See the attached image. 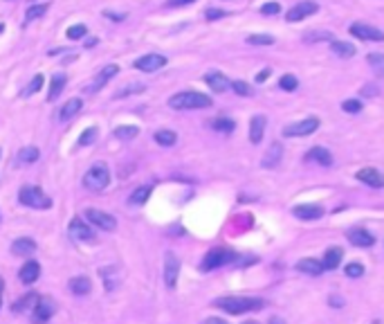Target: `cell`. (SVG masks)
<instances>
[{
	"instance_id": "obj_50",
	"label": "cell",
	"mask_w": 384,
	"mask_h": 324,
	"mask_svg": "<svg viewBox=\"0 0 384 324\" xmlns=\"http://www.w3.org/2000/svg\"><path fill=\"white\" fill-rule=\"evenodd\" d=\"M104 18H110L112 23H122V20H126V14L112 12V9H104Z\"/></svg>"
},
{
	"instance_id": "obj_51",
	"label": "cell",
	"mask_w": 384,
	"mask_h": 324,
	"mask_svg": "<svg viewBox=\"0 0 384 324\" xmlns=\"http://www.w3.org/2000/svg\"><path fill=\"white\" fill-rule=\"evenodd\" d=\"M196 0H166V7L169 9H175V7H189V5H193Z\"/></svg>"
},
{
	"instance_id": "obj_17",
	"label": "cell",
	"mask_w": 384,
	"mask_h": 324,
	"mask_svg": "<svg viewBox=\"0 0 384 324\" xmlns=\"http://www.w3.org/2000/svg\"><path fill=\"white\" fill-rule=\"evenodd\" d=\"M265 124H268V117L265 115H254L250 119V142L252 144H261L263 135H265Z\"/></svg>"
},
{
	"instance_id": "obj_29",
	"label": "cell",
	"mask_w": 384,
	"mask_h": 324,
	"mask_svg": "<svg viewBox=\"0 0 384 324\" xmlns=\"http://www.w3.org/2000/svg\"><path fill=\"white\" fill-rule=\"evenodd\" d=\"M297 270H301V272H306V275H321L324 272V264L321 261H317V259H301V261H297Z\"/></svg>"
},
{
	"instance_id": "obj_20",
	"label": "cell",
	"mask_w": 384,
	"mask_h": 324,
	"mask_svg": "<svg viewBox=\"0 0 384 324\" xmlns=\"http://www.w3.org/2000/svg\"><path fill=\"white\" fill-rule=\"evenodd\" d=\"M348 241L357 248H371L375 243V236L371 234L368 230H362V228H355V230H348Z\"/></svg>"
},
{
	"instance_id": "obj_7",
	"label": "cell",
	"mask_w": 384,
	"mask_h": 324,
	"mask_svg": "<svg viewBox=\"0 0 384 324\" xmlns=\"http://www.w3.org/2000/svg\"><path fill=\"white\" fill-rule=\"evenodd\" d=\"M350 36H355L360 41H373V43H384V32L378 30V27H373V25H366V23H353L348 27Z\"/></svg>"
},
{
	"instance_id": "obj_28",
	"label": "cell",
	"mask_w": 384,
	"mask_h": 324,
	"mask_svg": "<svg viewBox=\"0 0 384 324\" xmlns=\"http://www.w3.org/2000/svg\"><path fill=\"white\" fill-rule=\"evenodd\" d=\"M330 50L332 54H337L342 59H350V57H355V45L348 41H330Z\"/></svg>"
},
{
	"instance_id": "obj_56",
	"label": "cell",
	"mask_w": 384,
	"mask_h": 324,
	"mask_svg": "<svg viewBox=\"0 0 384 324\" xmlns=\"http://www.w3.org/2000/svg\"><path fill=\"white\" fill-rule=\"evenodd\" d=\"M63 52H68L65 47H56V50H50V57H56V54H63Z\"/></svg>"
},
{
	"instance_id": "obj_26",
	"label": "cell",
	"mask_w": 384,
	"mask_h": 324,
	"mask_svg": "<svg viewBox=\"0 0 384 324\" xmlns=\"http://www.w3.org/2000/svg\"><path fill=\"white\" fill-rule=\"evenodd\" d=\"M12 252L14 254H32L36 252V241L34 239H29V236H20V239H16V241L12 243Z\"/></svg>"
},
{
	"instance_id": "obj_48",
	"label": "cell",
	"mask_w": 384,
	"mask_h": 324,
	"mask_svg": "<svg viewBox=\"0 0 384 324\" xmlns=\"http://www.w3.org/2000/svg\"><path fill=\"white\" fill-rule=\"evenodd\" d=\"M342 108H344V113H350V115H357V113L362 111V101H357V99H346L342 104Z\"/></svg>"
},
{
	"instance_id": "obj_3",
	"label": "cell",
	"mask_w": 384,
	"mask_h": 324,
	"mask_svg": "<svg viewBox=\"0 0 384 324\" xmlns=\"http://www.w3.org/2000/svg\"><path fill=\"white\" fill-rule=\"evenodd\" d=\"M18 201L23 203L25 207H32V210H50L52 207V198L36 185H25L18 191Z\"/></svg>"
},
{
	"instance_id": "obj_12",
	"label": "cell",
	"mask_w": 384,
	"mask_h": 324,
	"mask_svg": "<svg viewBox=\"0 0 384 324\" xmlns=\"http://www.w3.org/2000/svg\"><path fill=\"white\" fill-rule=\"evenodd\" d=\"M178 275H180V259L173 252H166L164 254V282L169 288H175Z\"/></svg>"
},
{
	"instance_id": "obj_54",
	"label": "cell",
	"mask_w": 384,
	"mask_h": 324,
	"mask_svg": "<svg viewBox=\"0 0 384 324\" xmlns=\"http://www.w3.org/2000/svg\"><path fill=\"white\" fill-rule=\"evenodd\" d=\"M375 93H378L375 86H364V88H362V95H364V97H373Z\"/></svg>"
},
{
	"instance_id": "obj_18",
	"label": "cell",
	"mask_w": 384,
	"mask_h": 324,
	"mask_svg": "<svg viewBox=\"0 0 384 324\" xmlns=\"http://www.w3.org/2000/svg\"><path fill=\"white\" fill-rule=\"evenodd\" d=\"M303 160H306V162H317V165H321V167H330L332 165V153L324 147H312L308 153L303 155Z\"/></svg>"
},
{
	"instance_id": "obj_35",
	"label": "cell",
	"mask_w": 384,
	"mask_h": 324,
	"mask_svg": "<svg viewBox=\"0 0 384 324\" xmlns=\"http://www.w3.org/2000/svg\"><path fill=\"white\" fill-rule=\"evenodd\" d=\"M155 142L157 144H162V147H173L175 142H178V135H175V131H169V129H162L157 131L155 135Z\"/></svg>"
},
{
	"instance_id": "obj_38",
	"label": "cell",
	"mask_w": 384,
	"mask_h": 324,
	"mask_svg": "<svg viewBox=\"0 0 384 324\" xmlns=\"http://www.w3.org/2000/svg\"><path fill=\"white\" fill-rule=\"evenodd\" d=\"M41 88H43V75L38 72V75H34V77H32V81H29L27 86H25L20 95H23V97H32V95L38 93Z\"/></svg>"
},
{
	"instance_id": "obj_24",
	"label": "cell",
	"mask_w": 384,
	"mask_h": 324,
	"mask_svg": "<svg viewBox=\"0 0 384 324\" xmlns=\"http://www.w3.org/2000/svg\"><path fill=\"white\" fill-rule=\"evenodd\" d=\"M81 106H83V101L79 99V97H72V99H68L63 106H61V111H58V119H61V122H68V119H72L76 113L81 111Z\"/></svg>"
},
{
	"instance_id": "obj_32",
	"label": "cell",
	"mask_w": 384,
	"mask_h": 324,
	"mask_svg": "<svg viewBox=\"0 0 384 324\" xmlns=\"http://www.w3.org/2000/svg\"><path fill=\"white\" fill-rule=\"evenodd\" d=\"M47 9H50V2H41V5H29L27 12H25V20L27 23H32V20H36V18H43L47 14Z\"/></svg>"
},
{
	"instance_id": "obj_25",
	"label": "cell",
	"mask_w": 384,
	"mask_h": 324,
	"mask_svg": "<svg viewBox=\"0 0 384 324\" xmlns=\"http://www.w3.org/2000/svg\"><path fill=\"white\" fill-rule=\"evenodd\" d=\"M38 158H41V151H38L36 147H32V144L18 149V153H16V162H18V165H32V162H36Z\"/></svg>"
},
{
	"instance_id": "obj_14",
	"label": "cell",
	"mask_w": 384,
	"mask_h": 324,
	"mask_svg": "<svg viewBox=\"0 0 384 324\" xmlns=\"http://www.w3.org/2000/svg\"><path fill=\"white\" fill-rule=\"evenodd\" d=\"M204 83L209 86L214 93H227L229 88H232V81H229L222 72H218V70H211V72H207L204 75Z\"/></svg>"
},
{
	"instance_id": "obj_39",
	"label": "cell",
	"mask_w": 384,
	"mask_h": 324,
	"mask_svg": "<svg viewBox=\"0 0 384 324\" xmlns=\"http://www.w3.org/2000/svg\"><path fill=\"white\" fill-rule=\"evenodd\" d=\"M97 135H99L97 126H90V129H86L81 135H79V140H76V147H88V144H92V142L97 140Z\"/></svg>"
},
{
	"instance_id": "obj_9",
	"label": "cell",
	"mask_w": 384,
	"mask_h": 324,
	"mask_svg": "<svg viewBox=\"0 0 384 324\" xmlns=\"http://www.w3.org/2000/svg\"><path fill=\"white\" fill-rule=\"evenodd\" d=\"M319 129V119L317 117H306L297 124H290V126H285L283 129V135L285 137H306L310 133Z\"/></svg>"
},
{
	"instance_id": "obj_34",
	"label": "cell",
	"mask_w": 384,
	"mask_h": 324,
	"mask_svg": "<svg viewBox=\"0 0 384 324\" xmlns=\"http://www.w3.org/2000/svg\"><path fill=\"white\" fill-rule=\"evenodd\" d=\"M211 129L218 131V133H234V129H236V122L229 117H216L214 122H211Z\"/></svg>"
},
{
	"instance_id": "obj_52",
	"label": "cell",
	"mask_w": 384,
	"mask_h": 324,
	"mask_svg": "<svg viewBox=\"0 0 384 324\" xmlns=\"http://www.w3.org/2000/svg\"><path fill=\"white\" fill-rule=\"evenodd\" d=\"M328 302H330V306H335V308H342L344 306V300L339 297V295H330V300H328Z\"/></svg>"
},
{
	"instance_id": "obj_13",
	"label": "cell",
	"mask_w": 384,
	"mask_h": 324,
	"mask_svg": "<svg viewBox=\"0 0 384 324\" xmlns=\"http://www.w3.org/2000/svg\"><path fill=\"white\" fill-rule=\"evenodd\" d=\"M68 230H70V236L76 241H94V232L90 230V225L83 218H72Z\"/></svg>"
},
{
	"instance_id": "obj_23",
	"label": "cell",
	"mask_w": 384,
	"mask_h": 324,
	"mask_svg": "<svg viewBox=\"0 0 384 324\" xmlns=\"http://www.w3.org/2000/svg\"><path fill=\"white\" fill-rule=\"evenodd\" d=\"M65 83H68V77L63 72H54L52 81H50V93H47V101H54L61 97V93L65 90Z\"/></svg>"
},
{
	"instance_id": "obj_4",
	"label": "cell",
	"mask_w": 384,
	"mask_h": 324,
	"mask_svg": "<svg viewBox=\"0 0 384 324\" xmlns=\"http://www.w3.org/2000/svg\"><path fill=\"white\" fill-rule=\"evenodd\" d=\"M110 183V171L104 162H94L90 169L86 171V176H83V185L88 189H92V191H101V189L108 187Z\"/></svg>"
},
{
	"instance_id": "obj_60",
	"label": "cell",
	"mask_w": 384,
	"mask_h": 324,
	"mask_svg": "<svg viewBox=\"0 0 384 324\" xmlns=\"http://www.w3.org/2000/svg\"><path fill=\"white\" fill-rule=\"evenodd\" d=\"M2 32H5V23H0V34H2Z\"/></svg>"
},
{
	"instance_id": "obj_58",
	"label": "cell",
	"mask_w": 384,
	"mask_h": 324,
	"mask_svg": "<svg viewBox=\"0 0 384 324\" xmlns=\"http://www.w3.org/2000/svg\"><path fill=\"white\" fill-rule=\"evenodd\" d=\"M268 324H285V322H283V320H281V318H272Z\"/></svg>"
},
{
	"instance_id": "obj_62",
	"label": "cell",
	"mask_w": 384,
	"mask_h": 324,
	"mask_svg": "<svg viewBox=\"0 0 384 324\" xmlns=\"http://www.w3.org/2000/svg\"><path fill=\"white\" fill-rule=\"evenodd\" d=\"M0 155H2V151H0Z\"/></svg>"
},
{
	"instance_id": "obj_16",
	"label": "cell",
	"mask_w": 384,
	"mask_h": 324,
	"mask_svg": "<svg viewBox=\"0 0 384 324\" xmlns=\"http://www.w3.org/2000/svg\"><path fill=\"white\" fill-rule=\"evenodd\" d=\"M54 311H56V304H54L50 297H41V300L36 302L34 306V320L36 322H47V320L54 315Z\"/></svg>"
},
{
	"instance_id": "obj_44",
	"label": "cell",
	"mask_w": 384,
	"mask_h": 324,
	"mask_svg": "<svg viewBox=\"0 0 384 324\" xmlns=\"http://www.w3.org/2000/svg\"><path fill=\"white\" fill-rule=\"evenodd\" d=\"M227 16V12L225 9H220V7H207L204 9V18L207 20H220V18Z\"/></svg>"
},
{
	"instance_id": "obj_15",
	"label": "cell",
	"mask_w": 384,
	"mask_h": 324,
	"mask_svg": "<svg viewBox=\"0 0 384 324\" xmlns=\"http://www.w3.org/2000/svg\"><path fill=\"white\" fill-rule=\"evenodd\" d=\"M357 180H362L364 185L368 187H375V189H382L384 187V173L373 167H366V169H360L357 171Z\"/></svg>"
},
{
	"instance_id": "obj_47",
	"label": "cell",
	"mask_w": 384,
	"mask_h": 324,
	"mask_svg": "<svg viewBox=\"0 0 384 324\" xmlns=\"http://www.w3.org/2000/svg\"><path fill=\"white\" fill-rule=\"evenodd\" d=\"M330 32H308V34H306V41L308 43H317V41H332L330 38Z\"/></svg>"
},
{
	"instance_id": "obj_36",
	"label": "cell",
	"mask_w": 384,
	"mask_h": 324,
	"mask_svg": "<svg viewBox=\"0 0 384 324\" xmlns=\"http://www.w3.org/2000/svg\"><path fill=\"white\" fill-rule=\"evenodd\" d=\"M36 302H38V297H36L34 293L25 295V297H20V300L14 302V313H23V311H27V308L36 306Z\"/></svg>"
},
{
	"instance_id": "obj_5",
	"label": "cell",
	"mask_w": 384,
	"mask_h": 324,
	"mask_svg": "<svg viewBox=\"0 0 384 324\" xmlns=\"http://www.w3.org/2000/svg\"><path fill=\"white\" fill-rule=\"evenodd\" d=\"M236 261V252L227 250V248H214L209 252L204 254L202 264H200V270L209 272V270H216V268H220V266H227V264H234Z\"/></svg>"
},
{
	"instance_id": "obj_40",
	"label": "cell",
	"mask_w": 384,
	"mask_h": 324,
	"mask_svg": "<svg viewBox=\"0 0 384 324\" xmlns=\"http://www.w3.org/2000/svg\"><path fill=\"white\" fill-rule=\"evenodd\" d=\"M65 36H68L70 41H81L83 36H88V27L83 23H76V25H72V27H68Z\"/></svg>"
},
{
	"instance_id": "obj_49",
	"label": "cell",
	"mask_w": 384,
	"mask_h": 324,
	"mask_svg": "<svg viewBox=\"0 0 384 324\" xmlns=\"http://www.w3.org/2000/svg\"><path fill=\"white\" fill-rule=\"evenodd\" d=\"M142 90H146L144 86H140V83H133V86H128V88H122L119 93H115L117 99H122V97H126V95H135V93H142Z\"/></svg>"
},
{
	"instance_id": "obj_27",
	"label": "cell",
	"mask_w": 384,
	"mask_h": 324,
	"mask_svg": "<svg viewBox=\"0 0 384 324\" xmlns=\"http://www.w3.org/2000/svg\"><path fill=\"white\" fill-rule=\"evenodd\" d=\"M151 191H153L151 185H140L137 189H133V194L128 196V203H130L133 207L144 205V203L148 201V196H151Z\"/></svg>"
},
{
	"instance_id": "obj_46",
	"label": "cell",
	"mask_w": 384,
	"mask_h": 324,
	"mask_svg": "<svg viewBox=\"0 0 384 324\" xmlns=\"http://www.w3.org/2000/svg\"><path fill=\"white\" fill-rule=\"evenodd\" d=\"M346 277H362L364 275V266L360 264V261H353V264L346 266Z\"/></svg>"
},
{
	"instance_id": "obj_61",
	"label": "cell",
	"mask_w": 384,
	"mask_h": 324,
	"mask_svg": "<svg viewBox=\"0 0 384 324\" xmlns=\"http://www.w3.org/2000/svg\"><path fill=\"white\" fill-rule=\"evenodd\" d=\"M243 324H258V322H254V320H250V322H243Z\"/></svg>"
},
{
	"instance_id": "obj_31",
	"label": "cell",
	"mask_w": 384,
	"mask_h": 324,
	"mask_svg": "<svg viewBox=\"0 0 384 324\" xmlns=\"http://www.w3.org/2000/svg\"><path fill=\"white\" fill-rule=\"evenodd\" d=\"M68 286H70V290L74 295H88V293H90V288H92V284H90V279H88V277H72Z\"/></svg>"
},
{
	"instance_id": "obj_37",
	"label": "cell",
	"mask_w": 384,
	"mask_h": 324,
	"mask_svg": "<svg viewBox=\"0 0 384 324\" xmlns=\"http://www.w3.org/2000/svg\"><path fill=\"white\" fill-rule=\"evenodd\" d=\"M366 63L371 65L375 75H384V54L382 52H371L366 54Z\"/></svg>"
},
{
	"instance_id": "obj_55",
	"label": "cell",
	"mask_w": 384,
	"mask_h": 324,
	"mask_svg": "<svg viewBox=\"0 0 384 324\" xmlns=\"http://www.w3.org/2000/svg\"><path fill=\"white\" fill-rule=\"evenodd\" d=\"M204 324H227V322L220 318H209V320H204Z\"/></svg>"
},
{
	"instance_id": "obj_11",
	"label": "cell",
	"mask_w": 384,
	"mask_h": 324,
	"mask_svg": "<svg viewBox=\"0 0 384 324\" xmlns=\"http://www.w3.org/2000/svg\"><path fill=\"white\" fill-rule=\"evenodd\" d=\"M117 72H119V68H117L115 63L106 65V68H101V70L97 72V75H94V79H92L90 83H88V86H86L83 90H86V93H97V90H101V88L106 86V83H108L112 77H115Z\"/></svg>"
},
{
	"instance_id": "obj_19",
	"label": "cell",
	"mask_w": 384,
	"mask_h": 324,
	"mask_svg": "<svg viewBox=\"0 0 384 324\" xmlns=\"http://www.w3.org/2000/svg\"><path fill=\"white\" fill-rule=\"evenodd\" d=\"M292 214L297 218H301V221H314V218H321L324 216V207L321 205H297L292 207Z\"/></svg>"
},
{
	"instance_id": "obj_21",
	"label": "cell",
	"mask_w": 384,
	"mask_h": 324,
	"mask_svg": "<svg viewBox=\"0 0 384 324\" xmlns=\"http://www.w3.org/2000/svg\"><path fill=\"white\" fill-rule=\"evenodd\" d=\"M281 158H283V144H279V142H272L268 149V153L263 155L261 165L265 167V169H274V167L281 162Z\"/></svg>"
},
{
	"instance_id": "obj_2",
	"label": "cell",
	"mask_w": 384,
	"mask_h": 324,
	"mask_svg": "<svg viewBox=\"0 0 384 324\" xmlns=\"http://www.w3.org/2000/svg\"><path fill=\"white\" fill-rule=\"evenodd\" d=\"M169 106L173 111H198V108H211V97L196 90H182V93L169 97Z\"/></svg>"
},
{
	"instance_id": "obj_57",
	"label": "cell",
	"mask_w": 384,
	"mask_h": 324,
	"mask_svg": "<svg viewBox=\"0 0 384 324\" xmlns=\"http://www.w3.org/2000/svg\"><path fill=\"white\" fill-rule=\"evenodd\" d=\"M97 43H99V41H97V38H88V41H86V47H88V50H90V47H94V45H97Z\"/></svg>"
},
{
	"instance_id": "obj_33",
	"label": "cell",
	"mask_w": 384,
	"mask_h": 324,
	"mask_svg": "<svg viewBox=\"0 0 384 324\" xmlns=\"http://www.w3.org/2000/svg\"><path fill=\"white\" fill-rule=\"evenodd\" d=\"M137 133H140V129L135 126V124H124V126H117L115 129V137L117 140H133V137H137Z\"/></svg>"
},
{
	"instance_id": "obj_8",
	"label": "cell",
	"mask_w": 384,
	"mask_h": 324,
	"mask_svg": "<svg viewBox=\"0 0 384 324\" xmlns=\"http://www.w3.org/2000/svg\"><path fill=\"white\" fill-rule=\"evenodd\" d=\"M317 9H319V5H317L314 0H299L297 5L288 9L285 20H288V23H297V20H303V18L317 14Z\"/></svg>"
},
{
	"instance_id": "obj_6",
	"label": "cell",
	"mask_w": 384,
	"mask_h": 324,
	"mask_svg": "<svg viewBox=\"0 0 384 324\" xmlns=\"http://www.w3.org/2000/svg\"><path fill=\"white\" fill-rule=\"evenodd\" d=\"M83 216H86L92 225H97L99 230H104V232H115L117 230L115 216H112V214H108V212H101V210H94V207H88Z\"/></svg>"
},
{
	"instance_id": "obj_42",
	"label": "cell",
	"mask_w": 384,
	"mask_h": 324,
	"mask_svg": "<svg viewBox=\"0 0 384 324\" xmlns=\"http://www.w3.org/2000/svg\"><path fill=\"white\" fill-rule=\"evenodd\" d=\"M247 43H250V45H272L274 36H270V34H252V36H247Z\"/></svg>"
},
{
	"instance_id": "obj_41",
	"label": "cell",
	"mask_w": 384,
	"mask_h": 324,
	"mask_svg": "<svg viewBox=\"0 0 384 324\" xmlns=\"http://www.w3.org/2000/svg\"><path fill=\"white\" fill-rule=\"evenodd\" d=\"M279 88L285 90V93H292V90L299 88V79L294 77V75H283V77L279 79Z\"/></svg>"
},
{
	"instance_id": "obj_10",
	"label": "cell",
	"mask_w": 384,
	"mask_h": 324,
	"mask_svg": "<svg viewBox=\"0 0 384 324\" xmlns=\"http://www.w3.org/2000/svg\"><path fill=\"white\" fill-rule=\"evenodd\" d=\"M133 65L140 72H155V70H160V68H164V65H166V57H164V54L151 52V54H144V57H140V59H135Z\"/></svg>"
},
{
	"instance_id": "obj_1",
	"label": "cell",
	"mask_w": 384,
	"mask_h": 324,
	"mask_svg": "<svg viewBox=\"0 0 384 324\" xmlns=\"http://www.w3.org/2000/svg\"><path fill=\"white\" fill-rule=\"evenodd\" d=\"M214 306L222 308L225 313H232V315H240V313L261 311L265 306V302L258 297H218V300H214Z\"/></svg>"
},
{
	"instance_id": "obj_22",
	"label": "cell",
	"mask_w": 384,
	"mask_h": 324,
	"mask_svg": "<svg viewBox=\"0 0 384 324\" xmlns=\"http://www.w3.org/2000/svg\"><path fill=\"white\" fill-rule=\"evenodd\" d=\"M18 277H20V282L23 284H34L36 279L41 277V264L38 261H27V264L20 268V272H18Z\"/></svg>"
},
{
	"instance_id": "obj_45",
	"label": "cell",
	"mask_w": 384,
	"mask_h": 324,
	"mask_svg": "<svg viewBox=\"0 0 384 324\" xmlns=\"http://www.w3.org/2000/svg\"><path fill=\"white\" fill-rule=\"evenodd\" d=\"M279 12H281V5L276 2V0H270V2L261 5V14H263V16H276Z\"/></svg>"
},
{
	"instance_id": "obj_30",
	"label": "cell",
	"mask_w": 384,
	"mask_h": 324,
	"mask_svg": "<svg viewBox=\"0 0 384 324\" xmlns=\"http://www.w3.org/2000/svg\"><path fill=\"white\" fill-rule=\"evenodd\" d=\"M342 248H328L326 250V257H324V270H335L339 266V261H342Z\"/></svg>"
},
{
	"instance_id": "obj_53",
	"label": "cell",
	"mask_w": 384,
	"mask_h": 324,
	"mask_svg": "<svg viewBox=\"0 0 384 324\" xmlns=\"http://www.w3.org/2000/svg\"><path fill=\"white\" fill-rule=\"evenodd\" d=\"M270 72H272V70H270V68H265V70H261V72H258V75H256V81H258V83H263V81H268V77H270Z\"/></svg>"
},
{
	"instance_id": "obj_43",
	"label": "cell",
	"mask_w": 384,
	"mask_h": 324,
	"mask_svg": "<svg viewBox=\"0 0 384 324\" xmlns=\"http://www.w3.org/2000/svg\"><path fill=\"white\" fill-rule=\"evenodd\" d=\"M232 90L236 95H240V97H252V95H254L252 86L250 83H245V81H232Z\"/></svg>"
},
{
	"instance_id": "obj_59",
	"label": "cell",
	"mask_w": 384,
	"mask_h": 324,
	"mask_svg": "<svg viewBox=\"0 0 384 324\" xmlns=\"http://www.w3.org/2000/svg\"><path fill=\"white\" fill-rule=\"evenodd\" d=\"M2 288H5V282H2V277H0V304H2Z\"/></svg>"
}]
</instances>
